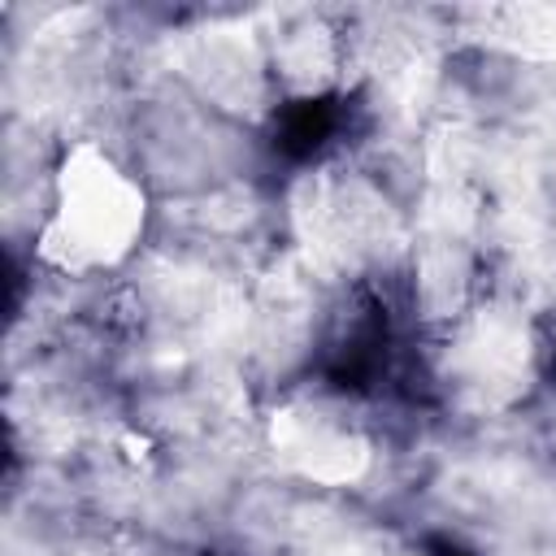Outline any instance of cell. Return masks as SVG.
Listing matches in <instances>:
<instances>
[{
    "label": "cell",
    "mask_w": 556,
    "mask_h": 556,
    "mask_svg": "<svg viewBox=\"0 0 556 556\" xmlns=\"http://www.w3.org/2000/svg\"><path fill=\"white\" fill-rule=\"evenodd\" d=\"M152 195L139 174L96 139H74L52 174L48 204L35 230V256L65 278L122 269L148 239Z\"/></svg>",
    "instance_id": "6da1fadb"
},
{
    "label": "cell",
    "mask_w": 556,
    "mask_h": 556,
    "mask_svg": "<svg viewBox=\"0 0 556 556\" xmlns=\"http://www.w3.org/2000/svg\"><path fill=\"white\" fill-rule=\"evenodd\" d=\"M539 339L513 308H473L460 317V326L447 334V382H456L465 395H478L482 404L513 400L517 382L534 374Z\"/></svg>",
    "instance_id": "7a4b0ae2"
},
{
    "label": "cell",
    "mask_w": 556,
    "mask_h": 556,
    "mask_svg": "<svg viewBox=\"0 0 556 556\" xmlns=\"http://www.w3.org/2000/svg\"><path fill=\"white\" fill-rule=\"evenodd\" d=\"M274 452L313 482H352L369 443L352 413L334 400H300L274 417Z\"/></svg>",
    "instance_id": "3957f363"
}]
</instances>
